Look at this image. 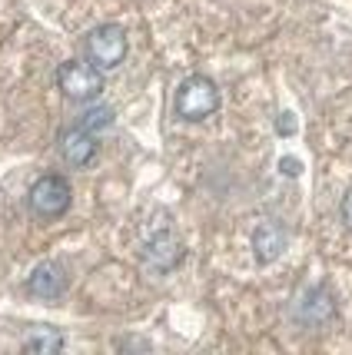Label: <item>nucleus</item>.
I'll return each instance as SVG.
<instances>
[{"label":"nucleus","instance_id":"1","mask_svg":"<svg viewBox=\"0 0 352 355\" xmlns=\"http://www.w3.org/2000/svg\"><path fill=\"white\" fill-rule=\"evenodd\" d=\"M173 107H176V116H180V120H186V123H203V120H210L216 110H219V87H216L210 77L193 73V77H186L183 83L176 87Z\"/></svg>","mask_w":352,"mask_h":355},{"label":"nucleus","instance_id":"2","mask_svg":"<svg viewBox=\"0 0 352 355\" xmlns=\"http://www.w3.org/2000/svg\"><path fill=\"white\" fill-rule=\"evenodd\" d=\"M126 50H130V40L120 24H100L83 40V53L97 70H117L126 60Z\"/></svg>","mask_w":352,"mask_h":355},{"label":"nucleus","instance_id":"3","mask_svg":"<svg viewBox=\"0 0 352 355\" xmlns=\"http://www.w3.org/2000/svg\"><path fill=\"white\" fill-rule=\"evenodd\" d=\"M70 202H74V189L57 173L40 176L27 193V206H31V213L37 219H60L70 209Z\"/></svg>","mask_w":352,"mask_h":355},{"label":"nucleus","instance_id":"4","mask_svg":"<svg viewBox=\"0 0 352 355\" xmlns=\"http://www.w3.org/2000/svg\"><path fill=\"white\" fill-rule=\"evenodd\" d=\"M57 87L63 90V96L77 103L97 100L103 93V70H97L90 60H67L57 70Z\"/></svg>","mask_w":352,"mask_h":355},{"label":"nucleus","instance_id":"5","mask_svg":"<svg viewBox=\"0 0 352 355\" xmlns=\"http://www.w3.org/2000/svg\"><path fill=\"white\" fill-rule=\"evenodd\" d=\"M292 315L306 329H326L336 319V295L329 293V286H309V289L296 295Z\"/></svg>","mask_w":352,"mask_h":355},{"label":"nucleus","instance_id":"6","mask_svg":"<svg viewBox=\"0 0 352 355\" xmlns=\"http://www.w3.org/2000/svg\"><path fill=\"white\" fill-rule=\"evenodd\" d=\"M186 249L173 232H156L153 239L143 246V266L153 272H173L176 266L183 263Z\"/></svg>","mask_w":352,"mask_h":355},{"label":"nucleus","instance_id":"7","mask_svg":"<svg viewBox=\"0 0 352 355\" xmlns=\"http://www.w3.org/2000/svg\"><path fill=\"white\" fill-rule=\"evenodd\" d=\"M286 246H290V232H286L283 223H276V219L260 223L256 232H253V252H256V263H262V266L276 263V259L286 252Z\"/></svg>","mask_w":352,"mask_h":355},{"label":"nucleus","instance_id":"8","mask_svg":"<svg viewBox=\"0 0 352 355\" xmlns=\"http://www.w3.org/2000/svg\"><path fill=\"white\" fill-rule=\"evenodd\" d=\"M60 156L67 166H90L93 156H97V133L90 130H83V126H74V130H67L60 137Z\"/></svg>","mask_w":352,"mask_h":355},{"label":"nucleus","instance_id":"9","mask_svg":"<svg viewBox=\"0 0 352 355\" xmlns=\"http://www.w3.org/2000/svg\"><path fill=\"white\" fill-rule=\"evenodd\" d=\"M27 293L33 299H60L67 293V269L60 263H40L27 279Z\"/></svg>","mask_w":352,"mask_h":355},{"label":"nucleus","instance_id":"10","mask_svg":"<svg viewBox=\"0 0 352 355\" xmlns=\"http://www.w3.org/2000/svg\"><path fill=\"white\" fill-rule=\"evenodd\" d=\"M63 349V336L50 325H37L31 336L24 339V352H40V355H53Z\"/></svg>","mask_w":352,"mask_h":355},{"label":"nucleus","instance_id":"11","mask_svg":"<svg viewBox=\"0 0 352 355\" xmlns=\"http://www.w3.org/2000/svg\"><path fill=\"white\" fill-rule=\"evenodd\" d=\"M110 123H113V110H110V107H90L83 116H80L77 126L90 130V133H100V130H107Z\"/></svg>","mask_w":352,"mask_h":355},{"label":"nucleus","instance_id":"12","mask_svg":"<svg viewBox=\"0 0 352 355\" xmlns=\"http://www.w3.org/2000/svg\"><path fill=\"white\" fill-rule=\"evenodd\" d=\"M279 170L286 173V176H299V173H303V163H299L296 156H283V159H279Z\"/></svg>","mask_w":352,"mask_h":355},{"label":"nucleus","instance_id":"13","mask_svg":"<svg viewBox=\"0 0 352 355\" xmlns=\"http://www.w3.org/2000/svg\"><path fill=\"white\" fill-rule=\"evenodd\" d=\"M339 216L346 223V230H352V189L342 196V202H339Z\"/></svg>","mask_w":352,"mask_h":355},{"label":"nucleus","instance_id":"14","mask_svg":"<svg viewBox=\"0 0 352 355\" xmlns=\"http://www.w3.org/2000/svg\"><path fill=\"white\" fill-rule=\"evenodd\" d=\"M276 130H279V133H286V137H292V133H296L292 113H279V120H276Z\"/></svg>","mask_w":352,"mask_h":355},{"label":"nucleus","instance_id":"15","mask_svg":"<svg viewBox=\"0 0 352 355\" xmlns=\"http://www.w3.org/2000/svg\"><path fill=\"white\" fill-rule=\"evenodd\" d=\"M120 349H150L146 342H120Z\"/></svg>","mask_w":352,"mask_h":355}]
</instances>
